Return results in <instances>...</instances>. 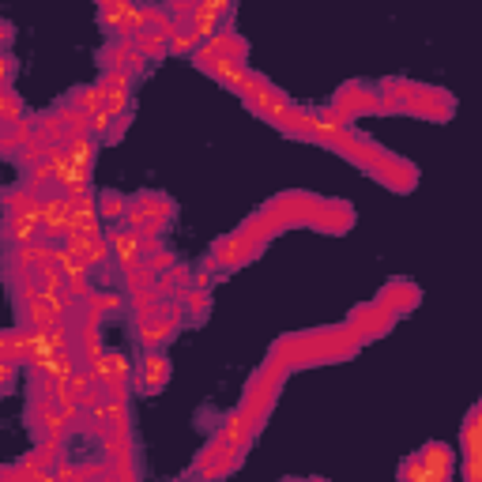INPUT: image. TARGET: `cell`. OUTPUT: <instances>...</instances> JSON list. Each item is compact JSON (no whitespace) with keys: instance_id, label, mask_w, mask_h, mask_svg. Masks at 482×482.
I'll use <instances>...</instances> for the list:
<instances>
[{"instance_id":"obj_1","label":"cell","mask_w":482,"mask_h":482,"mask_svg":"<svg viewBox=\"0 0 482 482\" xmlns=\"http://www.w3.org/2000/svg\"><path fill=\"white\" fill-rule=\"evenodd\" d=\"M144 381H147L151 388H159L162 381H166V358L147 354V362H144Z\"/></svg>"},{"instance_id":"obj_2","label":"cell","mask_w":482,"mask_h":482,"mask_svg":"<svg viewBox=\"0 0 482 482\" xmlns=\"http://www.w3.org/2000/svg\"><path fill=\"white\" fill-rule=\"evenodd\" d=\"M113 249H117V257L132 260L140 245H136V237H132V234H117V237H113Z\"/></svg>"},{"instance_id":"obj_3","label":"cell","mask_w":482,"mask_h":482,"mask_svg":"<svg viewBox=\"0 0 482 482\" xmlns=\"http://www.w3.org/2000/svg\"><path fill=\"white\" fill-rule=\"evenodd\" d=\"M121 207H125V204H121L113 192H106V196H102V215H109V218H113V215H121Z\"/></svg>"}]
</instances>
